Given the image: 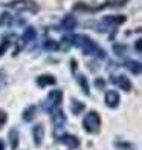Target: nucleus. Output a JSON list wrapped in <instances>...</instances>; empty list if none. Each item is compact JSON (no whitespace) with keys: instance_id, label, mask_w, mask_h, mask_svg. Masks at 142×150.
Listing matches in <instances>:
<instances>
[{"instance_id":"6","label":"nucleus","mask_w":142,"mask_h":150,"mask_svg":"<svg viewBox=\"0 0 142 150\" xmlns=\"http://www.w3.org/2000/svg\"><path fill=\"white\" fill-rule=\"evenodd\" d=\"M113 81L116 83L121 89L122 91H125V92H130L131 91V87H133V84H131V81H130V78H127L125 75H119V77H113Z\"/></svg>"},{"instance_id":"15","label":"nucleus","mask_w":142,"mask_h":150,"mask_svg":"<svg viewBox=\"0 0 142 150\" xmlns=\"http://www.w3.org/2000/svg\"><path fill=\"white\" fill-rule=\"evenodd\" d=\"M70 109H72V112H73V115H79L81 112L86 109V106H84V103H81V101H78V100H73L72 101V106H70Z\"/></svg>"},{"instance_id":"3","label":"nucleus","mask_w":142,"mask_h":150,"mask_svg":"<svg viewBox=\"0 0 142 150\" xmlns=\"http://www.w3.org/2000/svg\"><path fill=\"white\" fill-rule=\"evenodd\" d=\"M83 126L89 133H98L99 132V126H101V118L96 112H89L83 120Z\"/></svg>"},{"instance_id":"22","label":"nucleus","mask_w":142,"mask_h":150,"mask_svg":"<svg viewBox=\"0 0 142 150\" xmlns=\"http://www.w3.org/2000/svg\"><path fill=\"white\" fill-rule=\"evenodd\" d=\"M116 147H124V149H131V146H130V144H125V142H122V144H121V142H116Z\"/></svg>"},{"instance_id":"12","label":"nucleus","mask_w":142,"mask_h":150,"mask_svg":"<svg viewBox=\"0 0 142 150\" xmlns=\"http://www.w3.org/2000/svg\"><path fill=\"white\" fill-rule=\"evenodd\" d=\"M23 42L25 43H28V42H34V40L37 38V31L34 29V28H28V29H25L23 32Z\"/></svg>"},{"instance_id":"17","label":"nucleus","mask_w":142,"mask_h":150,"mask_svg":"<svg viewBox=\"0 0 142 150\" xmlns=\"http://www.w3.org/2000/svg\"><path fill=\"white\" fill-rule=\"evenodd\" d=\"M127 67L130 69L133 74H139L141 72V63L139 61H133V60H130V61H127Z\"/></svg>"},{"instance_id":"23","label":"nucleus","mask_w":142,"mask_h":150,"mask_svg":"<svg viewBox=\"0 0 142 150\" xmlns=\"http://www.w3.org/2000/svg\"><path fill=\"white\" fill-rule=\"evenodd\" d=\"M124 49H125L124 46H116L115 47V52H124Z\"/></svg>"},{"instance_id":"16","label":"nucleus","mask_w":142,"mask_h":150,"mask_svg":"<svg viewBox=\"0 0 142 150\" xmlns=\"http://www.w3.org/2000/svg\"><path fill=\"white\" fill-rule=\"evenodd\" d=\"M77 81H78V84L81 86V89H83V92H84L86 95H90V87H89V83H87L86 77H83V75H78Z\"/></svg>"},{"instance_id":"9","label":"nucleus","mask_w":142,"mask_h":150,"mask_svg":"<svg viewBox=\"0 0 142 150\" xmlns=\"http://www.w3.org/2000/svg\"><path fill=\"white\" fill-rule=\"evenodd\" d=\"M57 83V80L53 78V75H40V77L37 78V84L40 86V87H46V86H52V84H55Z\"/></svg>"},{"instance_id":"4","label":"nucleus","mask_w":142,"mask_h":150,"mask_svg":"<svg viewBox=\"0 0 142 150\" xmlns=\"http://www.w3.org/2000/svg\"><path fill=\"white\" fill-rule=\"evenodd\" d=\"M104 100H105V104L109 106V107H112V109L118 107V106H119V101H121L119 93H118L116 91H107Z\"/></svg>"},{"instance_id":"14","label":"nucleus","mask_w":142,"mask_h":150,"mask_svg":"<svg viewBox=\"0 0 142 150\" xmlns=\"http://www.w3.org/2000/svg\"><path fill=\"white\" fill-rule=\"evenodd\" d=\"M35 113H37V107L29 106L28 109H25V112H23V120L25 121H32L34 117H35Z\"/></svg>"},{"instance_id":"10","label":"nucleus","mask_w":142,"mask_h":150,"mask_svg":"<svg viewBox=\"0 0 142 150\" xmlns=\"http://www.w3.org/2000/svg\"><path fill=\"white\" fill-rule=\"evenodd\" d=\"M75 26H77V18L73 17V16H66V17L61 20V28L66 29V31L75 29Z\"/></svg>"},{"instance_id":"5","label":"nucleus","mask_w":142,"mask_h":150,"mask_svg":"<svg viewBox=\"0 0 142 150\" xmlns=\"http://www.w3.org/2000/svg\"><path fill=\"white\" fill-rule=\"evenodd\" d=\"M52 124L55 129H60L66 124V117H64V113L63 110H60V109H57L55 112H52Z\"/></svg>"},{"instance_id":"11","label":"nucleus","mask_w":142,"mask_h":150,"mask_svg":"<svg viewBox=\"0 0 142 150\" xmlns=\"http://www.w3.org/2000/svg\"><path fill=\"white\" fill-rule=\"evenodd\" d=\"M124 22H125V17H124V16H109V17L104 18V23L113 25V26L121 25V23H124Z\"/></svg>"},{"instance_id":"2","label":"nucleus","mask_w":142,"mask_h":150,"mask_svg":"<svg viewBox=\"0 0 142 150\" xmlns=\"http://www.w3.org/2000/svg\"><path fill=\"white\" fill-rule=\"evenodd\" d=\"M61 101H63V91H60V89L51 91L44 100V110L49 113L55 112L60 107V104H61Z\"/></svg>"},{"instance_id":"18","label":"nucleus","mask_w":142,"mask_h":150,"mask_svg":"<svg viewBox=\"0 0 142 150\" xmlns=\"http://www.w3.org/2000/svg\"><path fill=\"white\" fill-rule=\"evenodd\" d=\"M9 46H11V42H9L8 38H5L3 42H2V45H0V57H2L6 51H8V47H9Z\"/></svg>"},{"instance_id":"24","label":"nucleus","mask_w":142,"mask_h":150,"mask_svg":"<svg viewBox=\"0 0 142 150\" xmlns=\"http://www.w3.org/2000/svg\"><path fill=\"white\" fill-rule=\"evenodd\" d=\"M96 86L103 87V86H104V81H103V80H96Z\"/></svg>"},{"instance_id":"20","label":"nucleus","mask_w":142,"mask_h":150,"mask_svg":"<svg viewBox=\"0 0 142 150\" xmlns=\"http://www.w3.org/2000/svg\"><path fill=\"white\" fill-rule=\"evenodd\" d=\"M44 47H46V49H49V51H57V49H58V45L53 42V40H47L46 45H44Z\"/></svg>"},{"instance_id":"8","label":"nucleus","mask_w":142,"mask_h":150,"mask_svg":"<svg viewBox=\"0 0 142 150\" xmlns=\"http://www.w3.org/2000/svg\"><path fill=\"white\" fill-rule=\"evenodd\" d=\"M32 135H34V142H35V146L40 147L43 139H44V127L41 124H37L32 130Z\"/></svg>"},{"instance_id":"7","label":"nucleus","mask_w":142,"mask_h":150,"mask_svg":"<svg viewBox=\"0 0 142 150\" xmlns=\"http://www.w3.org/2000/svg\"><path fill=\"white\" fill-rule=\"evenodd\" d=\"M60 142L64 146H67L69 149H77L79 146V139L77 138V136H73V135H63V136H60Z\"/></svg>"},{"instance_id":"13","label":"nucleus","mask_w":142,"mask_h":150,"mask_svg":"<svg viewBox=\"0 0 142 150\" xmlns=\"http://www.w3.org/2000/svg\"><path fill=\"white\" fill-rule=\"evenodd\" d=\"M9 141H11V149L17 150V147H18V130L17 129H12L9 132Z\"/></svg>"},{"instance_id":"1","label":"nucleus","mask_w":142,"mask_h":150,"mask_svg":"<svg viewBox=\"0 0 142 150\" xmlns=\"http://www.w3.org/2000/svg\"><path fill=\"white\" fill-rule=\"evenodd\" d=\"M70 40H72V45L79 47V49L84 54H87V55H95V57H99V58L105 57V52L101 49L90 37L84 35V34H75L73 37H70Z\"/></svg>"},{"instance_id":"19","label":"nucleus","mask_w":142,"mask_h":150,"mask_svg":"<svg viewBox=\"0 0 142 150\" xmlns=\"http://www.w3.org/2000/svg\"><path fill=\"white\" fill-rule=\"evenodd\" d=\"M9 22H12V17L11 14H8V12H5V14L0 17V26H5V25H8Z\"/></svg>"},{"instance_id":"25","label":"nucleus","mask_w":142,"mask_h":150,"mask_svg":"<svg viewBox=\"0 0 142 150\" xmlns=\"http://www.w3.org/2000/svg\"><path fill=\"white\" fill-rule=\"evenodd\" d=\"M136 49H138V52H141V40L136 42Z\"/></svg>"},{"instance_id":"26","label":"nucleus","mask_w":142,"mask_h":150,"mask_svg":"<svg viewBox=\"0 0 142 150\" xmlns=\"http://www.w3.org/2000/svg\"><path fill=\"white\" fill-rule=\"evenodd\" d=\"M0 150H5V142L0 139Z\"/></svg>"},{"instance_id":"21","label":"nucleus","mask_w":142,"mask_h":150,"mask_svg":"<svg viewBox=\"0 0 142 150\" xmlns=\"http://www.w3.org/2000/svg\"><path fill=\"white\" fill-rule=\"evenodd\" d=\"M6 121H8V115H6L5 110H0V129L6 124Z\"/></svg>"}]
</instances>
